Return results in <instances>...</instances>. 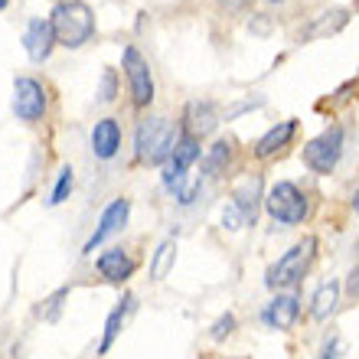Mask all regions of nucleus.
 I'll return each mask as SVG.
<instances>
[{
	"label": "nucleus",
	"mask_w": 359,
	"mask_h": 359,
	"mask_svg": "<svg viewBox=\"0 0 359 359\" xmlns=\"http://www.w3.org/2000/svg\"><path fill=\"white\" fill-rule=\"evenodd\" d=\"M313 255H317V238L313 236H304L297 245H291L278 258V265L268 271V287H291L311 271L313 265Z\"/></svg>",
	"instance_id": "nucleus-3"
},
{
	"label": "nucleus",
	"mask_w": 359,
	"mask_h": 359,
	"mask_svg": "<svg viewBox=\"0 0 359 359\" xmlns=\"http://www.w3.org/2000/svg\"><path fill=\"white\" fill-rule=\"evenodd\" d=\"M297 317H301V304H297L294 294H278L265 307V323L274 327V330H291Z\"/></svg>",
	"instance_id": "nucleus-11"
},
{
	"label": "nucleus",
	"mask_w": 359,
	"mask_h": 359,
	"mask_svg": "<svg viewBox=\"0 0 359 359\" xmlns=\"http://www.w3.org/2000/svg\"><path fill=\"white\" fill-rule=\"evenodd\" d=\"M124 72H128V86H131L134 104H137V108H144V104H151V102H154V79H151V66H147V59H144L134 46L124 49Z\"/></svg>",
	"instance_id": "nucleus-7"
},
{
	"label": "nucleus",
	"mask_w": 359,
	"mask_h": 359,
	"mask_svg": "<svg viewBox=\"0 0 359 359\" xmlns=\"http://www.w3.org/2000/svg\"><path fill=\"white\" fill-rule=\"evenodd\" d=\"M53 36H56L59 46L66 49H79L82 43H88L95 33V17L92 7L82 4V0H66V4H56L53 10Z\"/></svg>",
	"instance_id": "nucleus-2"
},
{
	"label": "nucleus",
	"mask_w": 359,
	"mask_h": 359,
	"mask_svg": "<svg viewBox=\"0 0 359 359\" xmlns=\"http://www.w3.org/2000/svg\"><path fill=\"white\" fill-rule=\"evenodd\" d=\"M346 294H350L353 301H359V268H353L350 281H346Z\"/></svg>",
	"instance_id": "nucleus-25"
},
{
	"label": "nucleus",
	"mask_w": 359,
	"mask_h": 359,
	"mask_svg": "<svg viewBox=\"0 0 359 359\" xmlns=\"http://www.w3.org/2000/svg\"><path fill=\"white\" fill-rule=\"evenodd\" d=\"M343 154V131L340 128H327L320 131L313 141L304 144V163L311 167L313 173H330L337 167Z\"/></svg>",
	"instance_id": "nucleus-6"
},
{
	"label": "nucleus",
	"mask_w": 359,
	"mask_h": 359,
	"mask_svg": "<svg viewBox=\"0 0 359 359\" xmlns=\"http://www.w3.org/2000/svg\"><path fill=\"white\" fill-rule=\"evenodd\" d=\"M262 203H265V196H262V177H245V180H238L236 189H232V206L242 212L245 226H255L258 206H262Z\"/></svg>",
	"instance_id": "nucleus-9"
},
{
	"label": "nucleus",
	"mask_w": 359,
	"mask_h": 359,
	"mask_svg": "<svg viewBox=\"0 0 359 359\" xmlns=\"http://www.w3.org/2000/svg\"><path fill=\"white\" fill-rule=\"evenodd\" d=\"M98 271H102V278H108V281H124V278L134 274V262L124 255L121 248H111V252H104V255L98 258Z\"/></svg>",
	"instance_id": "nucleus-16"
},
{
	"label": "nucleus",
	"mask_w": 359,
	"mask_h": 359,
	"mask_svg": "<svg viewBox=\"0 0 359 359\" xmlns=\"http://www.w3.org/2000/svg\"><path fill=\"white\" fill-rule=\"evenodd\" d=\"M180 144V131L177 124L154 114L147 121L137 124V134H134V151H137V161L147 163H167L170 154L177 151Z\"/></svg>",
	"instance_id": "nucleus-1"
},
{
	"label": "nucleus",
	"mask_w": 359,
	"mask_h": 359,
	"mask_svg": "<svg viewBox=\"0 0 359 359\" xmlns=\"http://www.w3.org/2000/svg\"><path fill=\"white\" fill-rule=\"evenodd\" d=\"M128 212H131L128 199H114L111 206L102 212V222H98V229H95V236L86 242V252H95V248L102 245L104 238H111L114 232H121L124 222H128Z\"/></svg>",
	"instance_id": "nucleus-10"
},
{
	"label": "nucleus",
	"mask_w": 359,
	"mask_h": 359,
	"mask_svg": "<svg viewBox=\"0 0 359 359\" xmlns=\"http://www.w3.org/2000/svg\"><path fill=\"white\" fill-rule=\"evenodd\" d=\"M187 134L189 137H206V134H212L216 131V124H219V114H216V108L209 102H189L187 104Z\"/></svg>",
	"instance_id": "nucleus-12"
},
{
	"label": "nucleus",
	"mask_w": 359,
	"mask_h": 359,
	"mask_svg": "<svg viewBox=\"0 0 359 359\" xmlns=\"http://www.w3.org/2000/svg\"><path fill=\"white\" fill-rule=\"evenodd\" d=\"M46 111V88L36 79H17L13 82V114L20 121H36Z\"/></svg>",
	"instance_id": "nucleus-8"
},
{
	"label": "nucleus",
	"mask_w": 359,
	"mask_h": 359,
	"mask_svg": "<svg viewBox=\"0 0 359 359\" xmlns=\"http://www.w3.org/2000/svg\"><path fill=\"white\" fill-rule=\"evenodd\" d=\"M294 131H297V121H294V118H291V121L274 124L271 131H268L265 137H262V141L255 144V154H258V157H271L274 151H281L284 144L291 141V137H294Z\"/></svg>",
	"instance_id": "nucleus-17"
},
{
	"label": "nucleus",
	"mask_w": 359,
	"mask_h": 359,
	"mask_svg": "<svg viewBox=\"0 0 359 359\" xmlns=\"http://www.w3.org/2000/svg\"><path fill=\"white\" fill-rule=\"evenodd\" d=\"M118 147H121V128H118V121H114V118H104V121L95 124V131H92L95 157L111 161L114 154H118Z\"/></svg>",
	"instance_id": "nucleus-13"
},
{
	"label": "nucleus",
	"mask_w": 359,
	"mask_h": 359,
	"mask_svg": "<svg viewBox=\"0 0 359 359\" xmlns=\"http://www.w3.org/2000/svg\"><path fill=\"white\" fill-rule=\"evenodd\" d=\"M232 330H236V317L226 313V317H219V320L212 323V333H209V337H212V340H226Z\"/></svg>",
	"instance_id": "nucleus-23"
},
{
	"label": "nucleus",
	"mask_w": 359,
	"mask_h": 359,
	"mask_svg": "<svg viewBox=\"0 0 359 359\" xmlns=\"http://www.w3.org/2000/svg\"><path fill=\"white\" fill-rule=\"evenodd\" d=\"M222 226L226 229H242L245 226V219H242V212H238L236 206H229L226 212H222Z\"/></svg>",
	"instance_id": "nucleus-24"
},
{
	"label": "nucleus",
	"mask_w": 359,
	"mask_h": 359,
	"mask_svg": "<svg viewBox=\"0 0 359 359\" xmlns=\"http://www.w3.org/2000/svg\"><path fill=\"white\" fill-rule=\"evenodd\" d=\"M337 353H340V340H330L327 343V350H323V359H340Z\"/></svg>",
	"instance_id": "nucleus-27"
},
{
	"label": "nucleus",
	"mask_w": 359,
	"mask_h": 359,
	"mask_svg": "<svg viewBox=\"0 0 359 359\" xmlns=\"http://www.w3.org/2000/svg\"><path fill=\"white\" fill-rule=\"evenodd\" d=\"M131 304H134V297H124V304H121V307H114V311L108 313V323H104V337H102V346H98V350H102V353H108V350H111V343H114V337L121 333L124 313L131 311Z\"/></svg>",
	"instance_id": "nucleus-19"
},
{
	"label": "nucleus",
	"mask_w": 359,
	"mask_h": 359,
	"mask_svg": "<svg viewBox=\"0 0 359 359\" xmlns=\"http://www.w3.org/2000/svg\"><path fill=\"white\" fill-rule=\"evenodd\" d=\"M7 4H10V0H0V10H4V7H7Z\"/></svg>",
	"instance_id": "nucleus-30"
},
{
	"label": "nucleus",
	"mask_w": 359,
	"mask_h": 359,
	"mask_svg": "<svg viewBox=\"0 0 359 359\" xmlns=\"http://www.w3.org/2000/svg\"><path fill=\"white\" fill-rule=\"evenodd\" d=\"M350 23V10L346 7H333V10H323L320 17L313 20L311 27L304 29L301 39H323V36H333V33H340L343 27Z\"/></svg>",
	"instance_id": "nucleus-15"
},
{
	"label": "nucleus",
	"mask_w": 359,
	"mask_h": 359,
	"mask_svg": "<svg viewBox=\"0 0 359 359\" xmlns=\"http://www.w3.org/2000/svg\"><path fill=\"white\" fill-rule=\"evenodd\" d=\"M173 262H177V245L167 238V242H161V248L154 252V262H151V278L154 281H163L167 271L173 268Z\"/></svg>",
	"instance_id": "nucleus-20"
},
{
	"label": "nucleus",
	"mask_w": 359,
	"mask_h": 359,
	"mask_svg": "<svg viewBox=\"0 0 359 359\" xmlns=\"http://www.w3.org/2000/svg\"><path fill=\"white\" fill-rule=\"evenodd\" d=\"M111 98H114V72H108L102 86V102H111Z\"/></svg>",
	"instance_id": "nucleus-26"
},
{
	"label": "nucleus",
	"mask_w": 359,
	"mask_h": 359,
	"mask_svg": "<svg viewBox=\"0 0 359 359\" xmlns=\"http://www.w3.org/2000/svg\"><path fill=\"white\" fill-rule=\"evenodd\" d=\"M229 154H232V147H229V141H219L216 147H212V154L206 157V177H212V173L222 167V163L229 161Z\"/></svg>",
	"instance_id": "nucleus-21"
},
{
	"label": "nucleus",
	"mask_w": 359,
	"mask_h": 359,
	"mask_svg": "<svg viewBox=\"0 0 359 359\" xmlns=\"http://www.w3.org/2000/svg\"><path fill=\"white\" fill-rule=\"evenodd\" d=\"M23 43H27L29 59L43 62V59L49 56L53 43H56V36H53V23H49V20H33V23L27 27V36H23Z\"/></svg>",
	"instance_id": "nucleus-14"
},
{
	"label": "nucleus",
	"mask_w": 359,
	"mask_h": 359,
	"mask_svg": "<svg viewBox=\"0 0 359 359\" xmlns=\"http://www.w3.org/2000/svg\"><path fill=\"white\" fill-rule=\"evenodd\" d=\"M337 301H340V284L323 281L320 287H317V294H313V301H311L313 320H327V317L337 311Z\"/></svg>",
	"instance_id": "nucleus-18"
},
{
	"label": "nucleus",
	"mask_w": 359,
	"mask_h": 359,
	"mask_svg": "<svg viewBox=\"0 0 359 359\" xmlns=\"http://www.w3.org/2000/svg\"><path fill=\"white\" fill-rule=\"evenodd\" d=\"M69 193H72V170H62L59 173V183H56V189H53V199H49V203H53V206H59V203H66V196Z\"/></svg>",
	"instance_id": "nucleus-22"
},
{
	"label": "nucleus",
	"mask_w": 359,
	"mask_h": 359,
	"mask_svg": "<svg viewBox=\"0 0 359 359\" xmlns=\"http://www.w3.org/2000/svg\"><path fill=\"white\" fill-rule=\"evenodd\" d=\"M199 161V141L196 137H183V141L177 144V151L170 154V161L163 163V183L177 193V199L187 206V203H193L196 199L199 189L187 187V177H189V167Z\"/></svg>",
	"instance_id": "nucleus-4"
},
{
	"label": "nucleus",
	"mask_w": 359,
	"mask_h": 359,
	"mask_svg": "<svg viewBox=\"0 0 359 359\" xmlns=\"http://www.w3.org/2000/svg\"><path fill=\"white\" fill-rule=\"evenodd\" d=\"M268 4H284V0H268Z\"/></svg>",
	"instance_id": "nucleus-31"
},
{
	"label": "nucleus",
	"mask_w": 359,
	"mask_h": 359,
	"mask_svg": "<svg viewBox=\"0 0 359 359\" xmlns=\"http://www.w3.org/2000/svg\"><path fill=\"white\" fill-rule=\"evenodd\" d=\"M265 209L271 212L274 222L297 226V222H304V216H307V196H304L294 183L281 180V183H274L265 193Z\"/></svg>",
	"instance_id": "nucleus-5"
},
{
	"label": "nucleus",
	"mask_w": 359,
	"mask_h": 359,
	"mask_svg": "<svg viewBox=\"0 0 359 359\" xmlns=\"http://www.w3.org/2000/svg\"><path fill=\"white\" fill-rule=\"evenodd\" d=\"M353 206H356V212H359V189H356V196H353Z\"/></svg>",
	"instance_id": "nucleus-29"
},
{
	"label": "nucleus",
	"mask_w": 359,
	"mask_h": 359,
	"mask_svg": "<svg viewBox=\"0 0 359 359\" xmlns=\"http://www.w3.org/2000/svg\"><path fill=\"white\" fill-rule=\"evenodd\" d=\"M229 10H238V7H245V0H222Z\"/></svg>",
	"instance_id": "nucleus-28"
}]
</instances>
